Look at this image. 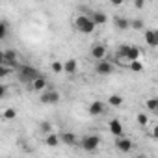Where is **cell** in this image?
I'll return each instance as SVG.
<instances>
[{
  "instance_id": "cell-1",
  "label": "cell",
  "mask_w": 158,
  "mask_h": 158,
  "mask_svg": "<svg viewBox=\"0 0 158 158\" xmlns=\"http://www.w3.org/2000/svg\"><path fill=\"white\" fill-rule=\"evenodd\" d=\"M74 26H76L78 32H82V34H93L95 28H97V24H95V23L91 21V17H88V15H78V17L74 19Z\"/></svg>"
},
{
  "instance_id": "cell-2",
  "label": "cell",
  "mask_w": 158,
  "mask_h": 158,
  "mask_svg": "<svg viewBox=\"0 0 158 158\" xmlns=\"http://www.w3.org/2000/svg\"><path fill=\"white\" fill-rule=\"evenodd\" d=\"M17 74H19V80H21V82H24V84H32L35 78L39 76V71H37L35 67H32V65H21Z\"/></svg>"
},
{
  "instance_id": "cell-3",
  "label": "cell",
  "mask_w": 158,
  "mask_h": 158,
  "mask_svg": "<svg viewBox=\"0 0 158 158\" xmlns=\"http://www.w3.org/2000/svg\"><path fill=\"white\" fill-rule=\"evenodd\" d=\"M117 56H123V58H127L128 61H130V60H138V58H139V48L134 47V45H121V47L117 48Z\"/></svg>"
},
{
  "instance_id": "cell-4",
  "label": "cell",
  "mask_w": 158,
  "mask_h": 158,
  "mask_svg": "<svg viewBox=\"0 0 158 158\" xmlns=\"http://www.w3.org/2000/svg\"><path fill=\"white\" fill-rule=\"evenodd\" d=\"M99 145H101V138H99V136H95V134L84 136V138H82V141H80V147H82L84 151H89V152L97 151V149H99Z\"/></svg>"
},
{
  "instance_id": "cell-5",
  "label": "cell",
  "mask_w": 158,
  "mask_h": 158,
  "mask_svg": "<svg viewBox=\"0 0 158 158\" xmlns=\"http://www.w3.org/2000/svg\"><path fill=\"white\" fill-rule=\"evenodd\" d=\"M114 63L112 61H108V60H97V63H95V73L97 74H102V76H106V74H112L114 73Z\"/></svg>"
},
{
  "instance_id": "cell-6",
  "label": "cell",
  "mask_w": 158,
  "mask_h": 158,
  "mask_svg": "<svg viewBox=\"0 0 158 158\" xmlns=\"http://www.w3.org/2000/svg\"><path fill=\"white\" fill-rule=\"evenodd\" d=\"M17 50L15 48H8V50H4V65H8L10 69H15V67H19V63H17Z\"/></svg>"
},
{
  "instance_id": "cell-7",
  "label": "cell",
  "mask_w": 158,
  "mask_h": 158,
  "mask_svg": "<svg viewBox=\"0 0 158 158\" xmlns=\"http://www.w3.org/2000/svg\"><path fill=\"white\" fill-rule=\"evenodd\" d=\"M39 101H41L43 104H56V102L60 101V93H58V91H54V89H48V91L41 93Z\"/></svg>"
},
{
  "instance_id": "cell-8",
  "label": "cell",
  "mask_w": 158,
  "mask_h": 158,
  "mask_svg": "<svg viewBox=\"0 0 158 158\" xmlns=\"http://www.w3.org/2000/svg\"><path fill=\"white\" fill-rule=\"evenodd\" d=\"M88 112H89V115H104L106 106H104V102H101V101H93V102L89 104Z\"/></svg>"
},
{
  "instance_id": "cell-9",
  "label": "cell",
  "mask_w": 158,
  "mask_h": 158,
  "mask_svg": "<svg viewBox=\"0 0 158 158\" xmlns=\"http://www.w3.org/2000/svg\"><path fill=\"white\" fill-rule=\"evenodd\" d=\"M115 147H117L121 152H130V149H132V141H130L128 138L117 136V139H115Z\"/></svg>"
},
{
  "instance_id": "cell-10",
  "label": "cell",
  "mask_w": 158,
  "mask_h": 158,
  "mask_svg": "<svg viewBox=\"0 0 158 158\" xmlns=\"http://www.w3.org/2000/svg\"><path fill=\"white\" fill-rule=\"evenodd\" d=\"M145 43L149 45V47H158V32L156 30H145Z\"/></svg>"
},
{
  "instance_id": "cell-11",
  "label": "cell",
  "mask_w": 158,
  "mask_h": 158,
  "mask_svg": "<svg viewBox=\"0 0 158 158\" xmlns=\"http://www.w3.org/2000/svg\"><path fill=\"white\" fill-rule=\"evenodd\" d=\"M106 52H108V50H106L104 45H99V43H97V45L91 47V58H93V60H102V58H106Z\"/></svg>"
},
{
  "instance_id": "cell-12",
  "label": "cell",
  "mask_w": 158,
  "mask_h": 158,
  "mask_svg": "<svg viewBox=\"0 0 158 158\" xmlns=\"http://www.w3.org/2000/svg\"><path fill=\"white\" fill-rule=\"evenodd\" d=\"M91 21H93L95 24L102 26V24L108 23V15H106L104 11H93V13H91Z\"/></svg>"
},
{
  "instance_id": "cell-13",
  "label": "cell",
  "mask_w": 158,
  "mask_h": 158,
  "mask_svg": "<svg viewBox=\"0 0 158 158\" xmlns=\"http://www.w3.org/2000/svg\"><path fill=\"white\" fill-rule=\"evenodd\" d=\"M60 143H65V145H76L78 139H76L74 134H71V132H63V134H60Z\"/></svg>"
},
{
  "instance_id": "cell-14",
  "label": "cell",
  "mask_w": 158,
  "mask_h": 158,
  "mask_svg": "<svg viewBox=\"0 0 158 158\" xmlns=\"http://www.w3.org/2000/svg\"><path fill=\"white\" fill-rule=\"evenodd\" d=\"M45 88H47V78L39 74V76L35 78V80L32 82V89H34V91H43Z\"/></svg>"
},
{
  "instance_id": "cell-15",
  "label": "cell",
  "mask_w": 158,
  "mask_h": 158,
  "mask_svg": "<svg viewBox=\"0 0 158 158\" xmlns=\"http://www.w3.org/2000/svg\"><path fill=\"white\" fill-rule=\"evenodd\" d=\"M110 132L117 138V136H123V125H121V121H117V119H114V121H110Z\"/></svg>"
},
{
  "instance_id": "cell-16",
  "label": "cell",
  "mask_w": 158,
  "mask_h": 158,
  "mask_svg": "<svg viewBox=\"0 0 158 158\" xmlns=\"http://www.w3.org/2000/svg\"><path fill=\"white\" fill-rule=\"evenodd\" d=\"M63 71L69 73V74H74V73L78 71V61H76V60H67V61L63 63Z\"/></svg>"
},
{
  "instance_id": "cell-17",
  "label": "cell",
  "mask_w": 158,
  "mask_h": 158,
  "mask_svg": "<svg viewBox=\"0 0 158 158\" xmlns=\"http://www.w3.org/2000/svg\"><path fill=\"white\" fill-rule=\"evenodd\" d=\"M114 24H115L119 30H128V28H130V21L125 19V17H114Z\"/></svg>"
},
{
  "instance_id": "cell-18",
  "label": "cell",
  "mask_w": 158,
  "mask_h": 158,
  "mask_svg": "<svg viewBox=\"0 0 158 158\" xmlns=\"http://www.w3.org/2000/svg\"><path fill=\"white\" fill-rule=\"evenodd\" d=\"M127 69H130V71H134V73H141V71H143V63L139 61V58H138V60H130V61L127 63Z\"/></svg>"
},
{
  "instance_id": "cell-19",
  "label": "cell",
  "mask_w": 158,
  "mask_h": 158,
  "mask_svg": "<svg viewBox=\"0 0 158 158\" xmlns=\"http://www.w3.org/2000/svg\"><path fill=\"white\" fill-rule=\"evenodd\" d=\"M45 143H47L48 147H58V145H60V136H58V134H54V132H48V136H47Z\"/></svg>"
},
{
  "instance_id": "cell-20",
  "label": "cell",
  "mask_w": 158,
  "mask_h": 158,
  "mask_svg": "<svg viewBox=\"0 0 158 158\" xmlns=\"http://www.w3.org/2000/svg\"><path fill=\"white\" fill-rule=\"evenodd\" d=\"M145 108H147L149 112H156V110H158V99H154V97H152V99H147V101H145Z\"/></svg>"
},
{
  "instance_id": "cell-21",
  "label": "cell",
  "mask_w": 158,
  "mask_h": 158,
  "mask_svg": "<svg viewBox=\"0 0 158 158\" xmlns=\"http://www.w3.org/2000/svg\"><path fill=\"white\" fill-rule=\"evenodd\" d=\"M108 104L110 106H121L123 104V97L121 95H110L108 97Z\"/></svg>"
},
{
  "instance_id": "cell-22",
  "label": "cell",
  "mask_w": 158,
  "mask_h": 158,
  "mask_svg": "<svg viewBox=\"0 0 158 158\" xmlns=\"http://www.w3.org/2000/svg\"><path fill=\"white\" fill-rule=\"evenodd\" d=\"M2 117H4L6 121L15 119V117H17V110H15V108H6V110H4V114H2Z\"/></svg>"
},
{
  "instance_id": "cell-23",
  "label": "cell",
  "mask_w": 158,
  "mask_h": 158,
  "mask_svg": "<svg viewBox=\"0 0 158 158\" xmlns=\"http://www.w3.org/2000/svg\"><path fill=\"white\" fill-rule=\"evenodd\" d=\"M52 128H54V127H52V123H50V121H41V123H39V130H41V132H45V134L52 132Z\"/></svg>"
},
{
  "instance_id": "cell-24",
  "label": "cell",
  "mask_w": 158,
  "mask_h": 158,
  "mask_svg": "<svg viewBox=\"0 0 158 158\" xmlns=\"http://www.w3.org/2000/svg\"><path fill=\"white\" fill-rule=\"evenodd\" d=\"M136 121H138V125H141V127H147V123H149V117H147V114H138V115H136Z\"/></svg>"
},
{
  "instance_id": "cell-25",
  "label": "cell",
  "mask_w": 158,
  "mask_h": 158,
  "mask_svg": "<svg viewBox=\"0 0 158 158\" xmlns=\"http://www.w3.org/2000/svg\"><path fill=\"white\" fill-rule=\"evenodd\" d=\"M13 69H10L8 65H4V63H0V78H6L10 73H11Z\"/></svg>"
},
{
  "instance_id": "cell-26",
  "label": "cell",
  "mask_w": 158,
  "mask_h": 158,
  "mask_svg": "<svg viewBox=\"0 0 158 158\" xmlns=\"http://www.w3.org/2000/svg\"><path fill=\"white\" fill-rule=\"evenodd\" d=\"M130 26L134 30H143V21L141 19H134V21H130Z\"/></svg>"
},
{
  "instance_id": "cell-27",
  "label": "cell",
  "mask_w": 158,
  "mask_h": 158,
  "mask_svg": "<svg viewBox=\"0 0 158 158\" xmlns=\"http://www.w3.org/2000/svg\"><path fill=\"white\" fill-rule=\"evenodd\" d=\"M50 69H52L54 73H61V71H63V63H61V61H52Z\"/></svg>"
},
{
  "instance_id": "cell-28",
  "label": "cell",
  "mask_w": 158,
  "mask_h": 158,
  "mask_svg": "<svg viewBox=\"0 0 158 158\" xmlns=\"http://www.w3.org/2000/svg\"><path fill=\"white\" fill-rule=\"evenodd\" d=\"M6 34H8V26H6V23H0V39L6 37Z\"/></svg>"
},
{
  "instance_id": "cell-29",
  "label": "cell",
  "mask_w": 158,
  "mask_h": 158,
  "mask_svg": "<svg viewBox=\"0 0 158 158\" xmlns=\"http://www.w3.org/2000/svg\"><path fill=\"white\" fill-rule=\"evenodd\" d=\"M6 95H8V88L4 84H0V99H4Z\"/></svg>"
},
{
  "instance_id": "cell-30",
  "label": "cell",
  "mask_w": 158,
  "mask_h": 158,
  "mask_svg": "<svg viewBox=\"0 0 158 158\" xmlns=\"http://www.w3.org/2000/svg\"><path fill=\"white\" fill-rule=\"evenodd\" d=\"M134 6H136L138 10H143V6H145V0H134Z\"/></svg>"
},
{
  "instance_id": "cell-31",
  "label": "cell",
  "mask_w": 158,
  "mask_h": 158,
  "mask_svg": "<svg viewBox=\"0 0 158 158\" xmlns=\"http://www.w3.org/2000/svg\"><path fill=\"white\" fill-rule=\"evenodd\" d=\"M110 2H112V6H123L127 0H110Z\"/></svg>"
},
{
  "instance_id": "cell-32",
  "label": "cell",
  "mask_w": 158,
  "mask_h": 158,
  "mask_svg": "<svg viewBox=\"0 0 158 158\" xmlns=\"http://www.w3.org/2000/svg\"><path fill=\"white\" fill-rule=\"evenodd\" d=\"M0 63H4V50H0Z\"/></svg>"
}]
</instances>
